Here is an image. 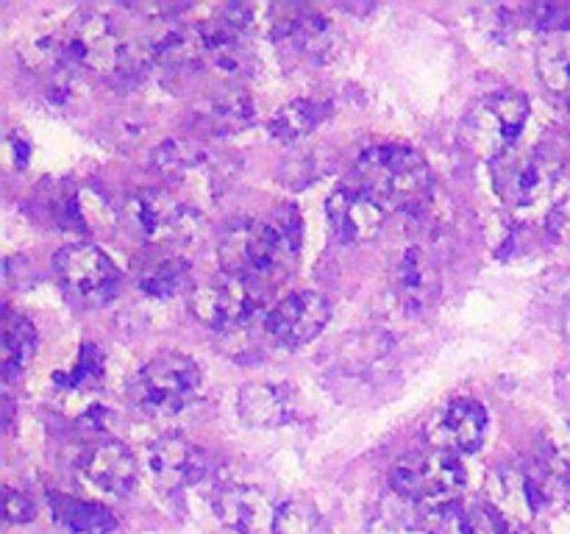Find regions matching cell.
<instances>
[{
    "label": "cell",
    "instance_id": "1",
    "mask_svg": "<svg viewBox=\"0 0 570 534\" xmlns=\"http://www.w3.org/2000/svg\"><path fill=\"white\" fill-rule=\"evenodd\" d=\"M301 250V217L295 209H276L262 220L237 222L220 239V267L243 278L256 293H267L293 273Z\"/></svg>",
    "mask_w": 570,
    "mask_h": 534
},
{
    "label": "cell",
    "instance_id": "2",
    "mask_svg": "<svg viewBox=\"0 0 570 534\" xmlns=\"http://www.w3.org/2000/svg\"><path fill=\"white\" fill-rule=\"evenodd\" d=\"M356 184L384 211H421L434 189L429 161L401 145H376L356 161Z\"/></svg>",
    "mask_w": 570,
    "mask_h": 534
},
{
    "label": "cell",
    "instance_id": "3",
    "mask_svg": "<svg viewBox=\"0 0 570 534\" xmlns=\"http://www.w3.org/2000/svg\"><path fill=\"white\" fill-rule=\"evenodd\" d=\"M529 122V100L518 89H499L468 109L462 117L460 137L471 154L482 156L493 165L495 159L515 150L523 128Z\"/></svg>",
    "mask_w": 570,
    "mask_h": 534
},
{
    "label": "cell",
    "instance_id": "4",
    "mask_svg": "<svg viewBox=\"0 0 570 534\" xmlns=\"http://www.w3.org/2000/svg\"><path fill=\"white\" fill-rule=\"evenodd\" d=\"M204 389V373L187 354H161L139 367L128 382L134 404L154 415H173L193 404Z\"/></svg>",
    "mask_w": 570,
    "mask_h": 534
},
{
    "label": "cell",
    "instance_id": "5",
    "mask_svg": "<svg viewBox=\"0 0 570 534\" xmlns=\"http://www.w3.org/2000/svg\"><path fill=\"white\" fill-rule=\"evenodd\" d=\"M465 484L468 473L462 467V459L443 448L404 456L390 471V487L401 498L415 501V504L451 506Z\"/></svg>",
    "mask_w": 570,
    "mask_h": 534
},
{
    "label": "cell",
    "instance_id": "6",
    "mask_svg": "<svg viewBox=\"0 0 570 534\" xmlns=\"http://www.w3.org/2000/svg\"><path fill=\"white\" fill-rule=\"evenodd\" d=\"M128 228L156 248L187 243L198 231V215L165 189H139L122 206Z\"/></svg>",
    "mask_w": 570,
    "mask_h": 534
},
{
    "label": "cell",
    "instance_id": "7",
    "mask_svg": "<svg viewBox=\"0 0 570 534\" xmlns=\"http://www.w3.org/2000/svg\"><path fill=\"white\" fill-rule=\"evenodd\" d=\"M65 42L76 67L95 72V76L120 78L122 61H126L128 42L117 33L109 17L100 11H78L65 28Z\"/></svg>",
    "mask_w": 570,
    "mask_h": 534
},
{
    "label": "cell",
    "instance_id": "8",
    "mask_svg": "<svg viewBox=\"0 0 570 534\" xmlns=\"http://www.w3.org/2000/svg\"><path fill=\"white\" fill-rule=\"evenodd\" d=\"M53 270L59 276L61 287L78 298L81 304L100 306L109 304L120 289V270L115 261L89 243H72L65 245L59 254L53 256Z\"/></svg>",
    "mask_w": 570,
    "mask_h": 534
},
{
    "label": "cell",
    "instance_id": "9",
    "mask_svg": "<svg viewBox=\"0 0 570 534\" xmlns=\"http://www.w3.org/2000/svg\"><path fill=\"white\" fill-rule=\"evenodd\" d=\"M493 187L501 200L515 209H532L551 195L557 184V165L543 150H510L495 159Z\"/></svg>",
    "mask_w": 570,
    "mask_h": 534
},
{
    "label": "cell",
    "instance_id": "10",
    "mask_svg": "<svg viewBox=\"0 0 570 534\" xmlns=\"http://www.w3.org/2000/svg\"><path fill=\"white\" fill-rule=\"evenodd\" d=\"M267 31L278 44L309 61H328L340 50L337 26L306 6H271Z\"/></svg>",
    "mask_w": 570,
    "mask_h": 534
},
{
    "label": "cell",
    "instance_id": "11",
    "mask_svg": "<svg viewBox=\"0 0 570 534\" xmlns=\"http://www.w3.org/2000/svg\"><path fill=\"white\" fill-rule=\"evenodd\" d=\"M259 298L262 295L243 278L223 276L195 287L189 295V309L204 326L215 332H232L254 317V312L259 309Z\"/></svg>",
    "mask_w": 570,
    "mask_h": 534
},
{
    "label": "cell",
    "instance_id": "12",
    "mask_svg": "<svg viewBox=\"0 0 570 534\" xmlns=\"http://www.w3.org/2000/svg\"><path fill=\"white\" fill-rule=\"evenodd\" d=\"M332 320V304L315 289H298L278 300L267 315V334L284 348H301L312 343Z\"/></svg>",
    "mask_w": 570,
    "mask_h": 534
},
{
    "label": "cell",
    "instance_id": "13",
    "mask_svg": "<svg viewBox=\"0 0 570 534\" xmlns=\"http://www.w3.org/2000/svg\"><path fill=\"white\" fill-rule=\"evenodd\" d=\"M215 515L239 534H273L278 504L254 484H223L212 495Z\"/></svg>",
    "mask_w": 570,
    "mask_h": 534
},
{
    "label": "cell",
    "instance_id": "14",
    "mask_svg": "<svg viewBox=\"0 0 570 534\" xmlns=\"http://www.w3.org/2000/svg\"><path fill=\"white\" fill-rule=\"evenodd\" d=\"M488 412L473 398H454L432 421V443L451 454H473L488 437Z\"/></svg>",
    "mask_w": 570,
    "mask_h": 534
},
{
    "label": "cell",
    "instance_id": "15",
    "mask_svg": "<svg viewBox=\"0 0 570 534\" xmlns=\"http://www.w3.org/2000/svg\"><path fill=\"white\" fill-rule=\"evenodd\" d=\"M326 217L343 243H365L382 231L387 211L360 187H340L328 195Z\"/></svg>",
    "mask_w": 570,
    "mask_h": 534
},
{
    "label": "cell",
    "instance_id": "16",
    "mask_svg": "<svg viewBox=\"0 0 570 534\" xmlns=\"http://www.w3.org/2000/svg\"><path fill=\"white\" fill-rule=\"evenodd\" d=\"M390 284H393L399 304H404L412 312H423L438 304L440 289H443V276H440V267L434 265V259L426 250L406 248L395 259Z\"/></svg>",
    "mask_w": 570,
    "mask_h": 534
},
{
    "label": "cell",
    "instance_id": "17",
    "mask_svg": "<svg viewBox=\"0 0 570 534\" xmlns=\"http://www.w3.org/2000/svg\"><path fill=\"white\" fill-rule=\"evenodd\" d=\"M81 478L100 493L122 498L137 487V456L117 439H106L83 454Z\"/></svg>",
    "mask_w": 570,
    "mask_h": 534
},
{
    "label": "cell",
    "instance_id": "18",
    "mask_svg": "<svg viewBox=\"0 0 570 534\" xmlns=\"http://www.w3.org/2000/svg\"><path fill=\"white\" fill-rule=\"evenodd\" d=\"M148 467L161 490H184L204 476V456L189 439L178 434L159 437L148 451Z\"/></svg>",
    "mask_w": 570,
    "mask_h": 534
},
{
    "label": "cell",
    "instance_id": "19",
    "mask_svg": "<svg viewBox=\"0 0 570 534\" xmlns=\"http://www.w3.org/2000/svg\"><path fill=\"white\" fill-rule=\"evenodd\" d=\"M237 412L245 426L278 428L295 417V395L273 382L245 384L237 395Z\"/></svg>",
    "mask_w": 570,
    "mask_h": 534
},
{
    "label": "cell",
    "instance_id": "20",
    "mask_svg": "<svg viewBox=\"0 0 570 534\" xmlns=\"http://www.w3.org/2000/svg\"><path fill=\"white\" fill-rule=\"evenodd\" d=\"M195 120L204 131L228 137V134H239L256 120V103L245 89H223V92L212 95L200 103V109L195 111Z\"/></svg>",
    "mask_w": 570,
    "mask_h": 534
},
{
    "label": "cell",
    "instance_id": "21",
    "mask_svg": "<svg viewBox=\"0 0 570 534\" xmlns=\"http://www.w3.org/2000/svg\"><path fill=\"white\" fill-rule=\"evenodd\" d=\"M37 354V328L31 326L22 312L6 306L3 312V339H0V362H3L6 378H14L26 370Z\"/></svg>",
    "mask_w": 570,
    "mask_h": 534
},
{
    "label": "cell",
    "instance_id": "22",
    "mask_svg": "<svg viewBox=\"0 0 570 534\" xmlns=\"http://www.w3.org/2000/svg\"><path fill=\"white\" fill-rule=\"evenodd\" d=\"M50 512L53 521L72 534H109L117 526L115 515L106 506L70 495H50Z\"/></svg>",
    "mask_w": 570,
    "mask_h": 534
},
{
    "label": "cell",
    "instance_id": "23",
    "mask_svg": "<svg viewBox=\"0 0 570 534\" xmlns=\"http://www.w3.org/2000/svg\"><path fill=\"white\" fill-rule=\"evenodd\" d=\"M154 167L173 181H187L195 172L209 170V154L198 139H167L154 150Z\"/></svg>",
    "mask_w": 570,
    "mask_h": 534
},
{
    "label": "cell",
    "instance_id": "24",
    "mask_svg": "<svg viewBox=\"0 0 570 534\" xmlns=\"http://www.w3.org/2000/svg\"><path fill=\"white\" fill-rule=\"evenodd\" d=\"M137 284L150 298H173L189 287V265L178 256H154L142 261Z\"/></svg>",
    "mask_w": 570,
    "mask_h": 534
},
{
    "label": "cell",
    "instance_id": "25",
    "mask_svg": "<svg viewBox=\"0 0 570 534\" xmlns=\"http://www.w3.org/2000/svg\"><path fill=\"white\" fill-rule=\"evenodd\" d=\"M321 120H323L321 103L306 98H295L273 111V117L267 120V131H271V137L278 139V142H295V139L315 131V128L321 126Z\"/></svg>",
    "mask_w": 570,
    "mask_h": 534
},
{
    "label": "cell",
    "instance_id": "26",
    "mask_svg": "<svg viewBox=\"0 0 570 534\" xmlns=\"http://www.w3.org/2000/svg\"><path fill=\"white\" fill-rule=\"evenodd\" d=\"M273 534H328V523L315 504L293 498L278 504Z\"/></svg>",
    "mask_w": 570,
    "mask_h": 534
},
{
    "label": "cell",
    "instance_id": "27",
    "mask_svg": "<svg viewBox=\"0 0 570 534\" xmlns=\"http://www.w3.org/2000/svg\"><path fill=\"white\" fill-rule=\"evenodd\" d=\"M538 72L551 95L570 106V42L546 44L538 56Z\"/></svg>",
    "mask_w": 570,
    "mask_h": 534
},
{
    "label": "cell",
    "instance_id": "28",
    "mask_svg": "<svg viewBox=\"0 0 570 534\" xmlns=\"http://www.w3.org/2000/svg\"><path fill=\"white\" fill-rule=\"evenodd\" d=\"M104 376H106V362H104V354H100L98 345L87 343L81 348V356H78L76 367H72L70 373H59V384H65V387H72V389H95L104 384Z\"/></svg>",
    "mask_w": 570,
    "mask_h": 534
},
{
    "label": "cell",
    "instance_id": "29",
    "mask_svg": "<svg viewBox=\"0 0 570 534\" xmlns=\"http://www.w3.org/2000/svg\"><path fill=\"white\" fill-rule=\"evenodd\" d=\"M456 534H512L507 517L493 504H471L456 515Z\"/></svg>",
    "mask_w": 570,
    "mask_h": 534
},
{
    "label": "cell",
    "instance_id": "30",
    "mask_svg": "<svg viewBox=\"0 0 570 534\" xmlns=\"http://www.w3.org/2000/svg\"><path fill=\"white\" fill-rule=\"evenodd\" d=\"M45 209H48V217L53 222H59L61 228H67L70 222H81V211H78V198L76 189L70 184H59V187L50 189L45 195Z\"/></svg>",
    "mask_w": 570,
    "mask_h": 534
},
{
    "label": "cell",
    "instance_id": "31",
    "mask_svg": "<svg viewBox=\"0 0 570 534\" xmlns=\"http://www.w3.org/2000/svg\"><path fill=\"white\" fill-rule=\"evenodd\" d=\"M529 22L546 31H570V0H557V3H534L529 9Z\"/></svg>",
    "mask_w": 570,
    "mask_h": 534
},
{
    "label": "cell",
    "instance_id": "32",
    "mask_svg": "<svg viewBox=\"0 0 570 534\" xmlns=\"http://www.w3.org/2000/svg\"><path fill=\"white\" fill-rule=\"evenodd\" d=\"M549 231L554 234L560 243L570 245V192L566 198L557 200L549 211Z\"/></svg>",
    "mask_w": 570,
    "mask_h": 534
},
{
    "label": "cell",
    "instance_id": "33",
    "mask_svg": "<svg viewBox=\"0 0 570 534\" xmlns=\"http://www.w3.org/2000/svg\"><path fill=\"white\" fill-rule=\"evenodd\" d=\"M6 517L11 523H28L33 517V504L26 493L9 487L6 490Z\"/></svg>",
    "mask_w": 570,
    "mask_h": 534
},
{
    "label": "cell",
    "instance_id": "34",
    "mask_svg": "<svg viewBox=\"0 0 570 534\" xmlns=\"http://www.w3.org/2000/svg\"><path fill=\"white\" fill-rule=\"evenodd\" d=\"M6 150H9V159L14 161V167H26L28 165V154H31V145H28V139L22 137L20 131H11L9 137H6Z\"/></svg>",
    "mask_w": 570,
    "mask_h": 534
}]
</instances>
